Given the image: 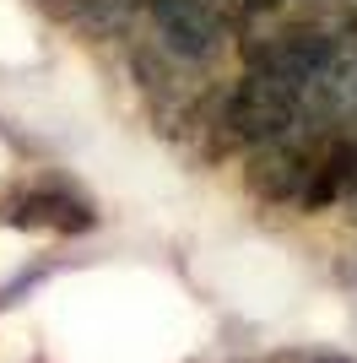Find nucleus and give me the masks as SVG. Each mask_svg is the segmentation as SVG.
Listing matches in <instances>:
<instances>
[{
	"label": "nucleus",
	"mask_w": 357,
	"mask_h": 363,
	"mask_svg": "<svg viewBox=\"0 0 357 363\" xmlns=\"http://www.w3.org/2000/svg\"><path fill=\"white\" fill-rule=\"evenodd\" d=\"M249 190L271 206L325 212L352 196L357 174V125H336L319 114H298L287 130L249 147Z\"/></svg>",
	"instance_id": "f257e3e1"
},
{
	"label": "nucleus",
	"mask_w": 357,
	"mask_h": 363,
	"mask_svg": "<svg viewBox=\"0 0 357 363\" xmlns=\"http://www.w3.org/2000/svg\"><path fill=\"white\" fill-rule=\"evenodd\" d=\"M0 223L33 228V233H87L98 223V212L65 184H28V190L0 201Z\"/></svg>",
	"instance_id": "f03ea898"
},
{
	"label": "nucleus",
	"mask_w": 357,
	"mask_h": 363,
	"mask_svg": "<svg viewBox=\"0 0 357 363\" xmlns=\"http://www.w3.org/2000/svg\"><path fill=\"white\" fill-rule=\"evenodd\" d=\"M254 363H352L341 352H309V347H287V352H271V358H254Z\"/></svg>",
	"instance_id": "7ed1b4c3"
}]
</instances>
